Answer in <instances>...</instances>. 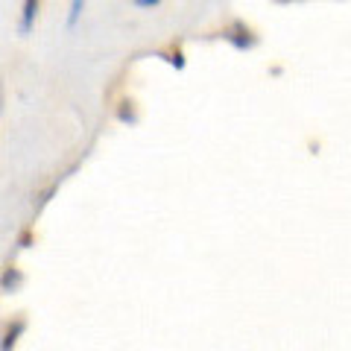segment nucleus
Wrapping results in <instances>:
<instances>
[{
    "instance_id": "obj_1",
    "label": "nucleus",
    "mask_w": 351,
    "mask_h": 351,
    "mask_svg": "<svg viewBox=\"0 0 351 351\" xmlns=\"http://www.w3.org/2000/svg\"><path fill=\"white\" fill-rule=\"evenodd\" d=\"M36 15H38V0H24V12H21V27H18L21 36H29L32 24H36Z\"/></svg>"
},
{
    "instance_id": "obj_2",
    "label": "nucleus",
    "mask_w": 351,
    "mask_h": 351,
    "mask_svg": "<svg viewBox=\"0 0 351 351\" xmlns=\"http://www.w3.org/2000/svg\"><path fill=\"white\" fill-rule=\"evenodd\" d=\"M24 328H27V325H24V319H18V322H15V328H9L6 337H3V346H0V351H12V348H15V339H18V334L24 331Z\"/></svg>"
},
{
    "instance_id": "obj_3",
    "label": "nucleus",
    "mask_w": 351,
    "mask_h": 351,
    "mask_svg": "<svg viewBox=\"0 0 351 351\" xmlns=\"http://www.w3.org/2000/svg\"><path fill=\"white\" fill-rule=\"evenodd\" d=\"M82 6H85V0H71V15H68V27H76V24H80Z\"/></svg>"
},
{
    "instance_id": "obj_4",
    "label": "nucleus",
    "mask_w": 351,
    "mask_h": 351,
    "mask_svg": "<svg viewBox=\"0 0 351 351\" xmlns=\"http://www.w3.org/2000/svg\"><path fill=\"white\" fill-rule=\"evenodd\" d=\"M132 3H135L138 9H152V6H158L161 0H132Z\"/></svg>"
},
{
    "instance_id": "obj_5",
    "label": "nucleus",
    "mask_w": 351,
    "mask_h": 351,
    "mask_svg": "<svg viewBox=\"0 0 351 351\" xmlns=\"http://www.w3.org/2000/svg\"><path fill=\"white\" fill-rule=\"evenodd\" d=\"M170 64H176V68H179V71L184 68V59H182V53H179V50L170 53Z\"/></svg>"
},
{
    "instance_id": "obj_6",
    "label": "nucleus",
    "mask_w": 351,
    "mask_h": 351,
    "mask_svg": "<svg viewBox=\"0 0 351 351\" xmlns=\"http://www.w3.org/2000/svg\"><path fill=\"white\" fill-rule=\"evenodd\" d=\"M0 108H3V82H0Z\"/></svg>"
}]
</instances>
